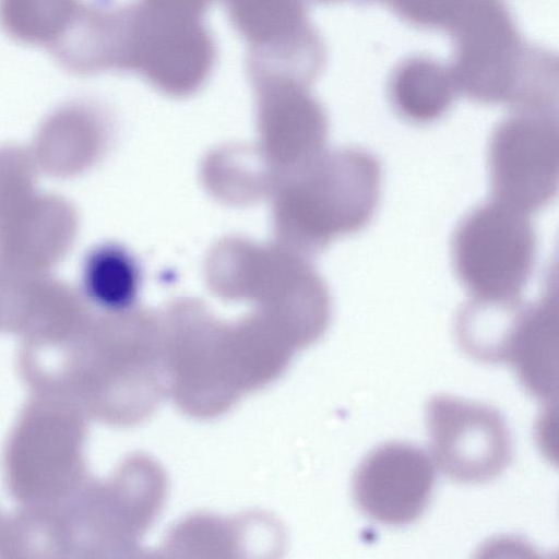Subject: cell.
<instances>
[{"instance_id": "cell-2", "label": "cell", "mask_w": 559, "mask_h": 559, "mask_svg": "<svg viewBox=\"0 0 559 559\" xmlns=\"http://www.w3.org/2000/svg\"><path fill=\"white\" fill-rule=\"evenodd\" d=\"M209 288L225 300H250L297 342L319 338L331 318L329 289L310 263L278 242L260 245L242 237L216 242L205 260Z\"/></svg>"}, {"instance_id": "cell-15", "label": "cell", "mask_w": 559, "mask_h": 559, "mask_svg": "<svg viewBox=\"0 0 559 559\" xmlns=\"http://www.w3.org/2000/svg\"><path fill=\"white\" fill-rule=\"evenodd\" d=\"M201 178L209 193L230 205H245L272 195L281 178L258 146L226 144L206 154Z\"/></svg>"}, {"instance_id": "cell-7", "label": "cell", "mask_w": 559, "mask_h": 559, "mask_svg": "<svg viewBox=\"0 0 559 559\" xmlns=\"http://www.w3.org/2000/svg\"><path fill=\"white\" fill-rule=\"evenodd\" d=\"M430 449L441 472L464 484L498 477L512 460V440L493 407L451 395H436L426 407Z\"/></svg>"}, {"instance_id": "cell-8", "label": "cell", "mask_w": 559, "mask_h": 559, "mask_svg": "<svg viewBox=\"0 0 559 559\" xmlns=\"http://www.w3.org/2000/svg\"><path fill=\"white\" fill-rule=\"evenodd\" d=\"M249 45V76L284 75L308 84L325 61L302 0H222Z\"/></svg>"}, {"instance_id": "cell-14", "label": "cell", "mask_w": 559, "mask_h": 559, "mask_svg": "<svg viewBox=\"0 0 559 559\" xmlns=\"http://www.w3.org/2000/svg\"><path fill=\"white\" fill-rule=\"evenodd\" d=\"M558 311L556 289L548 288L535 302L523 304L511 333L506 361L535 397L557 395Z\"/></svg>"}, {"instance_id": "cell-18", "label": "cell", "mask_w": 559, "mask_h": 559, "mask_svg": "<svg viewBox=\"0 0 559 559\" xmlns=\"http://www.w3.org/2000/svg\"><path fill=\"white\" fill-rule=\"evenodd\" d=\"M81 0H0V26L13 39L51 47L70 25Z\"/></svg>"}, {"instance_id": "cell-22", "label": "cell", "mask_w": 559, "mask_h": 559, "mask_svg": "<svg viewBox=\"0 0 559 559\" xmlns=\"http://www.w3.org/2000/svg\"><path fill=\"white\" fill-rule=\"evenodd\" d=\"M313 1L319 2V3H334V2L346 1V0H313Z\"/></svg>"}, {"instance_id": "cell-20", "label": "cell", "mask_w": 559, "mask_h": 559, "mask_svg": "<svg viewBox=\"0 0 559 559\" xmlns=\"http://www.w3.org/2000/svg\"><path fill=\"white\" fill-rule=\"evenodd\" d=\"M407 23L424 27L447 29L460 0H376Z\"/></svg>"}, {"instance_id": "cell-12", "label": "cell", "mask_w": 559, "mask_h": 559, "mask_svg": "<svg viewBox=\"0 0 559 559\" xmlns=\"http://www.w3.org/2000/svg\"><path fill=\"white\" fill-rule=\"evenodd\" d=\"M110 136L106 111L88 100H74L41 123L31 152L36 168L57 177L81 174L105 153Z\"/></svg>"}, {"instance_id": "cell-6", "label": "cell", "mask_w": 559, "mask_h": 559, "mask_svg": "<svg viewBox=\"0 0 559 559\" xmlns=\"http://www.w3.org/2000/svg\"><path fill=\"white\" fill-rule=\"evenodd\" d=\"M557 108H518L493 129L488 147L493 200L523 213L549 204L558 189Z\"/></svg>"}, {"instance_id": "cell-11", "label": "cell", "mask_w": 559, "mask_h": 559, "mask_svg": "<svg viewBox=\"0 0 559 559\" xmlns=\"http://www.w3.org/2000/svg\"><path fill=\"white\" fill-rule=\"evenodd\" d=\"M78 229L64 199L34 192L0 219V267L47 273L71 248Z\"/></svg>"}, {"instance_id": "cell-16", "label": "cell", "mask_w": 559, "mask_h": 559, "mask_svg": "<svg viewBox=\"0 0 559 559\" xmlns=\"http://www.w3.org/2000/svg\"><path fill=\"white\" fill-rule=\"evenodd\" d=\"M456 93L450 67L421 56L400 63L389 82L393 109L416 124L431 123L444 116Z\"/></svg>"}, {"instance_id": "cell-5", "label": "cell", "mask_w": 559, "mask_h": 559, "mask_svg": "<svg viewBox=\"0 0 559 559\" xmlns=\"http://www.w3.org/2000/svg\"><path fill=\"white\" fill-rule=\"evenodd\" d=\"M215 58L203 17L140 0L127 5L124 71L139 73L159 92L173 97L194 94L209 79Z\"/></svg>"}, {"instance_id": "cell-19", "label": "cell", "mask_w": 559, "mask_h": 559, "mask_svg": "<svg viewBox=\"0 0 559 559\" xmlns=\"http://www.w3.org/2000/svg\"><path fill=\"white\" fill-rule=\"evenodd\" d=\"M35 163L17 146H0V219L34 192Z\"/></svg>"}, {"instance_id": "cell-21", "label": "cell", "mask_w": 559, "mask_h": 559, "mask_svg": "<svg viewBox=\"0 0 559 559\" xmlns=\"http://www.w3.org/2000/svg\"><path fill=\"white\" fill-rule=\"evenodd\" d=\"M163 10L203 17L212 0H140Z\"/></svg>"}, {"instance_id": "cell-17", "label": "cell", "mask_w": 559, "mask_h": 559, "mask_svg": "<svg viewBox=\"0 0 559 559\" xmlns=\"http://www.w3.org/2000/svg\"><path fill=\"white\" fill-rule=\"evenodd\" d=\"M140 281V267L135 259L117 243L99 245L84 259L83 296L107 312H119L132 308Z\"/></svg>"}, {"instance_id": "cell-13", "label": "cell", "mask_w": 559, "mask_h": 559, "mask_svg": "<svg viewBox=\"0 0 559 559\" xmlns=\"http://www.w3.org/2000/svg\"><path fill=\"white\" fill-rule=\"evenodd\" d=\"M126 45V5L92 0L80 2L70 25L48 50L66 70L91 75L123 71Z\"/></svg>"}, {"instance_id": "cell-4", "label": "cell", "mask_w": 559, "mask_h": 559, "mask_svg": "<svg viewBox=\"0 0 559 559\" xmlns=\"http://www.w3.org/2000/svg\"><path fill=\"white\" fill-rule=\"evenodd\" d=\"M537 238L526 213L496 200L466 214L455 228L451 257L472 299H520L535 264Z\"/></svg>"}, {"instance_id": "cell-1", "label": "cell", "mask_w": 559, "mask_h": 559, "mask_svg": "<svg viewBox=\"0 0 559 559\" xmlns=\"http://www.w3.org/2000/svg\"><path fill=\"white\" fill-rule=\"evenodd\" d=\"M381 167L358 147L322 151L287 174L273 199L276 242L310 258L336 237L359 231L380 200Z\"/></svg>"}, {"instance_id": "cell-3", "label": "cell", "mask_w": 559, "mask_h": 559, "mask_svg": "<svg viewBox=\"0 0 559 559\" xmlns=\"http://www.w3.org/2000/svg\"><path fill=\"white\" fill-rule=\"evenodd\" d=\"M445 31L454 44L450 69L459 93L518 108L546 88L552 55L523 44L502 0H460Z\"/></svg>"}, {"instance_id": "cell-9", "label": "cell", "mask_w": 559, "mask_h": 559, "mask_svg": "<svg viewBox=\"0 0 559 559\" xmlns=\"http://www.w3.org/2000/svg\"><path fill=\"white\" fill-rule=\"evenodd\" d=\"M251 83L255 92L257 146L282 180L324 151L328 117L300 81L265 75Z\"/></svg>"}, {"instance_id": "cell-10", "label": "cell", "mask_w": 559, "mask_h": 559, "mask_svg": "<svg viewBox=\"0 0 559 559\" xmlns=\"http://www.w3.org/2000/svg\"><path fill=\"white\" fill-rule=\"evenodd\" d=\"M435 479L432 462L423 449L407 442H385L372 449L357 466L353 498L369 519L403 526L424 513Z\"/></svg>"}]
</instances>
